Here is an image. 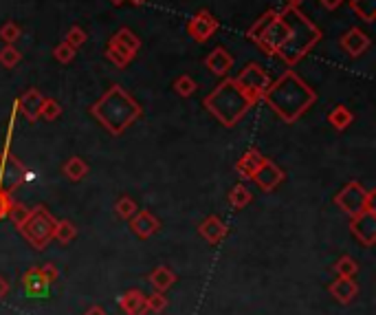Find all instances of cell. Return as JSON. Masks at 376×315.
Listing matches in <instances>:
<instances>
[{
  "mask_svg": "<svg viewBox=\"0 0 376 315\" xmlns=\"http://www.w3.org/2000/svg\"><path fill=\"white\" fill-rule=\"evenodd\" d=\"M86 40H88V35H86V31H84L82 27H77V24H73V27L66 31V38H64V42L66 44H70L73 48H82L84 44H86Z\"/></svg>",
  "mask_w": 376,
  "mask_h": 315,
  "instance_id": "35",
  "label": "cell"
},
{
  "mask_svg": "<svg viewBox=\"0 0 376 315\" xmlns=\"http://www.w3.org/2000/svg\"><path fill=\"white\" fill-rule=\"evenodd\" d=\"M374 190H366L359 181H350V183L335 194V205L348 216H357L368 210H374Z\"/></svg>",
  "mask_w": 376,
  "mask_h": 315,
  "instance_id": "7",
  "label": "cell"
},
{
  "mask_svg": "<svg viewBox=\"0 0 376 315\" xmlns=\"http://www.w3.org/2000/svg\"><path fill=\"white\" fill-rule=\"evenodd\" d=\"M286 33H288V27H286L282 11L269 9L266 14H262L253 22V27L249 29V38L256 42L266 55H275L284 44Z\"/></svg>",
  "mask_w": 376,
  "mask_h": 315,
  "instance_id": "5",
  "label": "cell"
},
{
  "mask_svg": "<svg viewBox=\"0 0 376 315\" xmlns=\"http://www.w3.org/2000/svg\"><path fill=\"white\" fill-rule=\"evenodd\" d=\"M124 3H130V5L139 7V5H145V3H148V0H124Z\"/></svg>",
  "mask_w": 376,
  "mask_h": 315,
  "instance_id": "45",
  "label": "cell"
},
{
  "mask_svg": "<svg viewBox=\"0 0 376 315\" xmlns=\"http://www.w3.org/2000/svg\"><path fill=\"white\" fill-rule=\"evenodd\" d=\"M40 117L46 121H55V119L62 117V106H59V102L53 100V97H44L42 108H40Z\"/></svg>",
  "mask_w": 376,
  "mask_h": 315,
  "instance_id": "34",
  "label": "cell"
},
{
  "mask_svg": "<svg viewBox=\"0 0 376 315\" xmlns=\"http://www.w3.org/2000/svg\"><path fill=\"white\" fill-rule=\"evenodd\" d=\"M205 66L209 73H214L216 78H227L229 71L234 69V55L227 51L225 46H216L214 51L205 57Z\"/></svg>",
  "mask_w": 376,
  "mask_h": 315,
  "instance_id": "15",
  "label": "cell"
},
{
  "mask_svg": "<svg viewBox=\"0 0 376 315\" xmlns=\"http://www.w3.org/2000/svg\"><path fill=\"white\" fill-rule=\"evenodd\" d=\"M251 201H253V192L245 183L234 186L232 192H229V205H232V208H236V210H245Z\"/></svg>",
  "mask_w": 376,
  "mask_h": 315,
  "instance_id": "27",
  "label": "cell"
},
{
  "mask_svg": "<svg viewBox=\"0 0 376 315\" xmlns=\"http://www.w3.org/2000/svg\"><path fill=\"white\" fill-rule=\"evenodd\" d=\"M22 60V53L16 48V44H5L0 48V66L5 69H16Z\"/></svg>",
  "mask_w": 376,
  "mask_h": 315,
  "instance_id": "31",
  "label": "cell"
},
{
  "mask_svg": "<svg viewBox=\"0 0 376 315\" xmlns=\"http://www.w3.org/2000/svg\"><path fill=\"white\" fill-rule=\"evenodd\" d=\"M88 113L100 121L111 135H121V132H126L143 115V108L124 87L113 84V87L91 106Z\"/></svg>",
  "mask_w": 376,
  "mask_h": 315,
  "instance_id": "2",
  "label": "cell"
},
{
  "mask_svg": "<svg viewBox=\"0 0 376 315\" xmlns=\"http://www.w3.org/2000/svg\"><path fill=\"white\" fill-rule=\"evenodd\" d=\"M328 121L332 124L335 130H346V128L355 121V115H352V111H350L348 106L337 104V106L332 108V111L328 113Z\"/></svg>",
  "mask_w": 376,
  "mask_h": 315,
  "instance_id": "25",
  "label": "cell"
},
{
  "mask_svg": "<svg viewBox=\"0 0 376 315\" xmlns=\"http://www.w3.org/2000/svg\"><path fill=\"white\" fill-rule=\"evenodd\" d=\"M350 232L363 247H372L376 242V210L350 216Z\"/></svg>",
  "mask_w": 376,
  "mask_h": 315,
  "instance_id": "11",
  "label": "cell"
},
{
  "mask_svg": "<svg viewBox=\"0 0 376 315\" xmlns=\"http://www.w3.org/2000/svg\"><path fill=\"white\" fill-rule=\"evenodd\" d=\"M148 280L154 287V291H161V294H165L167 289L174 287L176 273H174V269H169L167 264H159V267H154V269L150 271Z\"/></svg>",
  "mask_w": 376,
  "mask_h": 315,
  "instance_id": "22",
  "label": "cell"
},
{
  "mask_svg": "<svg viewBox=\"0 0 376 315\" xmlns=\"http://www.w3.org/2000/svg\"><path fill=\"white\" fill-rule=\"evenodd\" d=\"M106 57L111 60V62L117 69H126L132 62V60H135V55H132L130 51H126L124 46L115 44V42H108V46H106Z\"/></svg>",
  "mask_w": 376,
  "mask_h": 315,
  "instance_id": "26",
  "label": "cell"
},
{
  "mask_svg": "<svg viewBox=\"0 0 376 315\" xmlns=\"http://www.w3.org/2000/svg\"><path fill=\"white\" fill-rule=\"evenodd\" d=\"M115 44L119 46H124L126 51H130L132 55H137L139 53V48H141V40H139V35L135 31H130L128 27H121L115 35H113V40Z\"/></svg>",
  "mask_w": 376,
  "mask_h": 315,
  "instance_id": "24",
  "label": "cell"
},
{
  "mask_svg": "<svg viewBox=\"0 0 376 315\" xmlns=\"http://www.w3.org/2000/svg\"><path fill=\"white\" fill-rule=\"evenodd\" d=\"M251 181H256V183L264 192H273L284 181V170L277 165V163H273L271 159H266V156H264L262 165L256 170V174L251 177Z\"/></svg>",
  "mask_w": 376,
  "mask_h": 315,
  "instance_id": "12",
  "label": "cell"
},
{
  "mask_svg": "<svg viewBox=\"0 0 376 315\" xmlns=\"http://www.w3.org/2000/svg\"><path fill=\"white\" fill-rule=\"evenodd\" d=\"M251 106H253L251 100L242 93V89L238 87L234 78L218 84V87L205 97V108L227 128L236 126L238 121L249 113Z\"/></svg>",
  "mask_w": 376,
  "mask_h": 315,
  "instance_id": "4",
  "label": "cell"
},
{
  "mask_svg": "<svg viewBox=\"0 0 376 315\" xmlns=\"http://www.w3.org/2000/svg\"><path fill=\"white\" fill-rule=\"evenodd\" d=\"M198 234L209 242V245H220V242L227 238L229 227L223 223V218H218L216 214L207 216L205 221L198 225Z\"/></svg>",
  "mask_w": 376,
  "mask_h": 315,
  "instance_id": "17",
  "label": "cell"
},
{
  "mask_svg": "<svg viewBox=\"0 0 376 315\" xmlns=\"http://www.w3.org/2000/svg\"><path fill=\"white\" fill-rule=\"evenodd\" d=\"M115 5H124V0H113Z\"/></svg>",
  "mask_w": 376,
  "mask_h": 315,
  "instance_id": "47",
  "label": "cell"
},
{
  "mask_svg": "<svg viewBox=\"0 0 376 315\" xmlns=\"http://www.w3.org/2000/svg\"><path fill=\"white\" fill-rule=\"evenodd\" d=\"M27 216H29V208H27V205H24V203H11L9 218H11V223H14L16 227H20Z\"/></svg>",
  "mask_w": 376,
  "mask_h": 315,
  "instance_id": "38",
  "label": "cell"
},
{
  "mask_svg": "<svg viewBox=\"0 0 376 315\" xmlns=\"http://www.w3.org/2000/svg\"><path fill=\"white\" fill-rule=\"evenodd\" d=\"M20 35H22V31L14 20H9L0 27V40H3L5 44H16L20 40Z\"/></svg>",
  "mask_w": 376,
  "mask_h": 315,
  "instance_id": "36",
  "label": "cell"
},
{
  "mask_svg": "<svg viewBox=\"0 0 376 315\" xmlns=\"http://www.w3.org/2000/svg\"><path fill=\"white\" fill-rule=\"evenodd\" d=\"M130 229L139 238H152L161 229V221L148 210H137V214L130 218Z\"/></svg>",
  "mask_w": 376,
  "mask_h": 315,
  "instance_id": "14",
  "label": "cell"
},
{
  "mask_svg": "<svg viewBox=\"0 0 376 315\" xmlns=\"http://www.w3.org/2000/svg\"><path fill=\"white\" fill-rule=\"evenodd\" d=\"M236 84L242 89V93H245L251 104H258L262 102V97L266 93V89L271 87V78H269V73L264 71V66L256 64V62H251L247 64L245 69H242L238 73V78H234Z\"/></svg>",
  "mask_w": 376,
  "mask_h": 315,
  "instance_id": "8",
  "label": "cell"
},
{
  "mask_svg": "<svg viewBox=\"0 0 376 315\" xmlns=\"http://www.w3.org/2000/svg\"><path fill=\"white\" fill-rule=\"evenodd\" d=\"M51 282L46 280L42 273V267H31V269L22 276V289L27 291L29 296H44Z\"/></svg>",
  "mask_w": 376,
  "mask_h": 315,
  "instance_id": "20",
  "label": "cell"
},
{
  "mask_svg": "<svg viewBox=\"0 0 376 315\" xmlns=\"http://www.w3.org/2000/svg\"><path fill=\"white\" fill-rule=\"evenodd\" d=\"M55 225L57 221L51 216L44 205H38V208L29 210V216L24 218V223L18 227L22 238L29 242L33 249H46L48 242L53 240V234H55Z\"/></svg>",
  "mask_w": 376,
  "mask_h": 315,
  "instance_id": "6",
  "label": "cell"
},
{
  "mask_svg": "<svg viewBox=\"0 0 376 315\" xmlns=\"http://www.w3.org/2000/svg\"><path fill=\"white\" fill-rule=\"evenodd\" d=\"M11 194H7V192H0V221L3 218H7L9 216V210H11Z\"/></svg>",
  "mask_w": 376,
  "mask_h": 315,
  "instance_id": "40",
  "label": "cell"
},
{
  "mask_svg": "<svg viewBox=\"0 0 376 315\" xmlns=\"http://www.w3.org/2000/svg\"><path fill=\"white\" fill-rule=\"evenodd\" d=\"M137 210H139V208H137L135 199H130L128 194H124V197H119L117 203H115V212H117L119 218H124V221H130V218L137 214Z\"/></svg>",
  "mask_w": 376,
  "mask_h": 315,
  "instance_id": "32",
  "label": "cell"
},
{
  "mask_svg": "<svg viewBox=\"0 0 376 315\" xmlns=\"http://www.w3.org/2000/svg\"><path fill=\"white\" fill-rule=\"evenodd\" d=\"M42 102H44V95H42L38 89H29V91H24V93L18 97V100H16V106H18V111L33 124V121H38V119H40Z\"/></svg>",
  "mask_w": 376,
  "mask_h": 315,
  "instance_id": "16",
  "label": "cell"
},
{
  "mask_svg": "<svg viewBox=\"0 0 376 315\" xmlns=\"http://www.w3.org/2000/svg\"><path fill=\"white\" fill-rule=\"evenodd\" d=\"M330 296L341 302V305H350L357 296H359V285L355 278H339L330 285Z\"/></svg>",
  "mask_w": 376,
  "mask_h": 315,
  "instance_id": "19",
  "label": "cell"
},
{
  "mask_svg": "<svg viewBox=\"0 0 376 315\" xmlns=\"http://www.w3.org/2000/svg\"><path fill=\"white\" fill-rule=\"evenodd\" d=\"M167 309V298L161 291H154L152 296H148V311L152 313H163Z\"/></svg>",
  "mask_w": 376,
  "mask_h": 315,
  "instance_id": "39",
  "label": "cell"
},
{
  "mask_svg": "<svg viewBox=\"0 0 376 315\" xmlns=\"http://www.w3.org/2000/svg\"><path fill=\"white\" fill-rule=\"evenodd\" d=\"M339 44H341L344 51L350 55V57H359L368 51V48L372 46V40H370V35L359 29V27H352V29H348L344 35H341V40H339Z\"/></svg>",
  "mask_w": 376,
  "mask_h": 315,
  "instance_id": "13",
  "label": "cell"
},
{
  "mask_svg": "<svg viewBox=\"0 0 376 315\" xmlns=\"http://www.w3.org/2000/svg\"><path fill=\"white\" fill-rule=\"evenodd\" d=\"M319 3H321L326 9H328V11H335L337 7H341L344 0H319Z\"/></svg>",
  "mask_w": 376,
  "mask_h": 315,
  "instance_id": "42",
  "label": "cell"
},
{
  "mask_svg": "<svg viewBox=\"0 0 376 315\" xmlns=\"http://www.w3.org/2000/svg\"><path fill=\"white\" fill-rule=\"evenodd\" d=\"M198 84L196 80H194L191 75H187V73H183V75H178L174 80V93L180 95V97H191L194 93H196Z\"/></svg>",
  "mask_w": 376,
  "mask_h": 315,
  "instance_id": "33",
  "label": "cell"
},
{
  "mask_svg": "<svg viewBox=\"0 0 376 315\" xmlns=\"http://www.w3.org/2000/svg\"><path fill=\"white\" fill-rule=\"evenodd\" d=\"M84 315H108L106 311H104V307H100V305H95V307H91L86 313H84Z\"/></svg>",
  "mask_w": 376,
  "mask_h": 315,
  "instance_id": "44",
  "label": "cell"
},
{
  "mask_svg": "<svg viewBox=\"0 0 376 315\" xmlns=\"http://www.w3.org/2000/svg\"><path fill=\"white\" fill-rule=\"evenodd\" d=\"M75 55H77V51L73 48L70 44H66V42H59L55 48H53V57L57 60L59 64H68V62H73L75 60Z\"/></svg>",
  "mask_w": 376,
  "mask_h": 315,
  "instance_id": "37",
  "label": "cell"
},
{
  "mask_svg": "<svg viewBox=\"0 0 376 315\" xmlns=\"http://www.w3.org/2000/svg\"><path fill=\"white\" fill-rule=\"evenodd\" d=\"M350 9H352L361 20L372 22L376 16V0H350Z\"/></svg>",
  "mask_w": 376,
  "mask_h": 315,
  "instance_id": "29",
  "label": "cell"
},
{
  "mask_svg": "<svg viewBox=\"0 0 376 315\" xmlns=\"http://www.w3.org/2000/svg\"><path fill=\"white\" fill-rule=\"evenodd\" d=\"M119 307L126 315H148V296L139 289H130L119 298Z\"/></svg>",
  "mask_w": 376,
  "mask_h": 315,
  "instance_id": "18",
  "label": "cell"
},
{
  "mask_svg": "<svg viewBox=\"0 0 376 315\" xmlns=\"http://www.w3.org/2000/svg\"><path fill=\"white\" fill-rule=\"evenodd\" d=\"M185 29H187V35H191V40L207 42L212 40V35L220 29V22H218V18H214L207 9H200L198 14H194L187 20Z\"/></svg>",
  "mask_w": 376,
  "mask_h": 315,
  "instance_id": "10",
  "label": "cell"
},
{
  "mask_svg": "<svg viewBox=\"0 0 376 315\" xmlns=\"http://www.w3.org/2000/svg\"><path fill=\"white\" fill-rule=\"evenodd\" d=\"M75 236H77V227L70 221H57L53 240H57L59 245H70V242L75 240Z\"/></svg>",
  "mask_w": 376,
  "mask_h": 315,
  "instance_id": "28",
  "label": "cell"
},
{
  "mask_svg": "<svg viewBox=\"0 0 376 315\" xmlns=\"http://www.w3.org/2000/svg\"><path fill=\"white\" fill-rule=\"evenodd\" d=\"M262 100L271 106V111L282 121L295 124L317 102V93L295 71H284L275 82H271V87L266 89Z\"/></svg>",
  "mask_w": 376,
  "mask_h": 315,
  "instance_id": "1",
  "label": "cell"
},
{
  "mask_svg": "<svg viewBox=\"0 0 376 315\" xmlns=\"http://www.w3.org/2000/svg\"><path fill=\"white\" fill-rule=\"evenodd\" d=\"M332 269H335V273L339 278H355L357 271H359V264H357V260L352 256H341L335 262Z\"/></svg>",
  "mask_w": 376,
  "mask_h": 315,
  "instance_id": "30",
  "label": "cell"
},
{
  "mask_svg": "<svg viewBox=\"0 0 376 315\" xmlns=\"http://www.w3.org/2000/svg\"><path fill=\"white\" fill-rule=\"evenodd\" d=\"M282 16L286 20L288 33H286L284 44L280 46V51H277L275 55L280 57L284 64L295 66L299 60L306 53H310L312 46L321 40V31H319L317 24H312L297 7L286 5L282 9Z\"/></svg>",
  "mask_w": 376,
  "mask_h": 315,
  "instance_id": "3",
  "label": "cell"
},
{
  "mask_svg": "<svg viewBox=\"0 0 376 315\" xmlns=\"http://www.w3.org/2000/svg\"><path fill=\"white\" fill-rule=\"evenodd\" d=\"M24 181H27V168L9 150V141H7L5 150L0 152V192L11 194L14 190H18Z\"/></svg>",
  "mask_w": 376,
  "mask_h": 315,
  "instance_id": "9",
  "label": "cell"
},
{
  "mask_svg": "<svg viewBox=\"0 0 376 315\" xmlns=\"http://www.w3.org/2000/svg\"><path fill=\"white\" fill-rule=\"evenodd\" d=\"M304 0H286V5H290V7H299Z\"/></svg>",
  "mask_w": 376,
  "mask_h": 315,
  "instance_id": "46",
  "label": "cell"
},
{
  "mask_svg": "<svg viewBox=\"0 0 376 315\" xmlns=\"http://www.w3.org/2000/svg\"><path fill=\"white\" fill-rule=\"evenodd\" d=\"M264 161V154L258 150V148H249L245 154L240 156L238 163H236V172L245 179V181H251V177L256 174V170L262 165Z\"/></svg>",
  "mask_w": 376,
  "mask_h": 315,
  "instance_id": "21",
  "label": "cell"
},
{
  "mask_svg": "<svg viewBox=\"0 0 376 315\" xmlns=\"http://www.w3.org/2000/svg\"><path fill=\"white\" fill-rule=\"evenodd\" d=\"M9 294V282H7V278L0 276V300H5Z\"/></svg>",
  "mask_w": 376,
  "mask_h": 315,
  "instance_id": "43",
  "label": "cell"
},
{
  "mask_svg": "<svg viewBox=\"0 0 376 315\" xmlns=\"http://www.w3.org/2000/svg\"><path fill=\"white\" fill-rule=\"evenodd\" d=\"M42 273H44V278L48 282H55L57 278H59V271H57V267L53 264V262H46V264H42Z\"/></svg>",
  "mask_w": 376,
  "mask_h": 315,
  "instance_id": "41",
  "label": "cell"
},
{
  "mask_svg": "<svg viewBox=\"0 0 376 315\" xmlns=\"http://www.w3.org/2000/svg\"><path fill=\"white\" fill-rule=\"evenodd\" d=\"M88 163L82 159V156H68L66 163L62 165V172L68 181H73V183H77V181L86 179L88 174Z\"/></svg>",
  "mask_w": 376,
  "mask_h": 315,
  "instance_id": "23",
  "label": "cell"
}]
</instances>
